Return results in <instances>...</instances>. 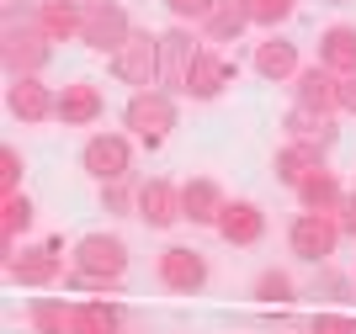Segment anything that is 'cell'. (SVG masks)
<instances>
[{"instance_id":"obj_1","label":"cell","mask_w":356,"mask_h":334,"mask_svg":"<svg viewBox=\"0 0 356 334\" xmlns=\"http://www.w3.org/2000/svg\"><path fill=\"white\" fill-rule=\"evenodd\" d=\"M70 260H74V271L64 281L70 292H112L128 276V244L118 233H80Z\"/></svg>"},{"instance_id":"obj_2","label":"cell","mask_w":356,"mask_h":334,"mask_svg":"<svg viewBox=\"0 0 356 334\" xmlns=\"http://www.w3.org/2000/svg\"><path fill=\"white\" fill-rule=\"evenodd\" d=\"M122 128L134 133L138 144L160 149L165 138H170V128H176V96L170 90H134L128 96V106H122Z\"/></svg>"},{"instance_id":"obj_3","label":"cell","mask_w":356,"mask_h":334,"mask_svg":"<svg viewBox=\"0 0 356 334\" xmlns=\"http://www.w3.org/2000/svg\"><path fill=\"white\" fill-rule=\"evenodd\" d=\"M106 69L118 74L122 85H134V90H154L160 85V32L134 27V37L106 58Z\"/></svg>"},{"instance_id":"obj_4","label":"cell","mask_w":356,"mask_h":334,"mask_svg":"<svg viewBox=\"0 0 356 334\" xmlns=\"http://www.w3.org/2000/svg\"><path fill=\"white\" fill-rule=\"evenodd\" d=\"M341 218L335 212H298L287 223V249H293L303 265H330V255L341 249Z\"/></svg>"},{"instance_id":"obj_5","label":"cell","mask_w":356,"mask_h":334,"mask_svg":"<svg viewBox=\"0 0 356 334\" xmlns=\"http://www.w3.org/2000/svg\"><path fill=\"white\" fill-rule=\"evenodd\" d=\"M48 58H54V37H48L38 22H22V27H0V64L11 80L22 74H43Z\"/></svg>"},{"instance_id":"obj_6","label":"cell","mask_w":356,"mask_h":334,"mask_svg":"<svg viewBox=\"0 0 356 334\" xmlns=\"http://www.w3.org/2000/svg\"><path fill=\"white\" fill-rule=\"evenodd\" d=\"M80 170H86L96 186L128 181V175H134V138H128V133H90L86 149H80Z\"/></svg>"},{"instance_id":"obj_7","label":"cell","mask_w":356,"mask_h":334,"mask_svg":"<svg viewBox=\"0 0 356 334\" xmlns=\"http://www.w3.org/2000/svg\"><path fill=\"white\" fill-rule=\"evenodd\" d=\"M154 276H160L165 292H176V297H197V292L208 287V255L192 244H165L160 260H154Z\"/></svg>"},{"instance_id":"obj_8","label":"cell","mask_w":356,"mask_h":334,"mask_svg":"<svg viewBox=\"0 0 356 334\" xmlns=\"http://www.w3.org/2000/svg\"><path fill=\"white\" fill-rule=\"evenodd\" d=\"M6 276H11L16 287H27V292L54 287V281L64 276V255H59V244L48 239V244H22V249H11V255H6Z\"/></svg>"},{"instance_id":"obj_9","label":"cell","mask_w":356,"mask_h":334,"mask_svg":"<svg viewBox=\"0 0 356 334\" xmlns=\"http://www.w3.org/2000/svg\"><path fill=\"white\" fill-rule=\"evenodd\" d=\"M197 53H202V43H197L186 27L160 32V90H170V96H186V90H192Z\"/></svg>"},{"instance_id":"obj_10","label":"cell","mask_w":356,"mask_h":334,"mask_svg":"<svg viewBox=\"0 0 356 334\" xmlns=\"http://www.w3.org/2000/svg\"><path fill=\"white\" fill-rule=\"evenodd\" d=\"M128 37H134V16H128L122 0H102V6H90V11H86V32H80V43H86L90 53L112 58Z\"/></svg>"},{"instance_id":"obj_11","label":"cell","mask_w":356,"mask_h":334,"mask_svg":"<svg viewBox=\"0 0 356 334\" xmlns=\"http://www.w3.org/2000/svg\"><path fill=\"white\" fill-rule=\"evenodd\" d=\"M6 112L22 128H38V122H48V117L59 112V90L43 85V74H22V80L6 85Z\"/></svg>"},{"instance_id":"obj_12","label":"cell","mask_w":356,"mask_h":334,"mask_svg":"<svg viewBox=\"0 0 356 334\" xmlns=\"http://www.w3.org/2000/svg\"><path fill=\"white\" fill-rule=\"evenodd\" d=\"M138 223H149V228H176L181 218V186L176 181H165V175H149V181H138Z\"/></svg>"},{"instance_id":"obj_13","label":"cell","mask_w":356,"mask_h":334,"mask_svg":"<svg viewBox=\"0 0 356 334\" xmlns=\"http://www.w3.org/2000/svg\"><path fill=\"white\" fill-rule=\"evenodd\" d=\"M106 112V96L96 80H70V85H59V112H54V122H64V128H90V122H102Z\"/></svg>"},{"instance_id":"obj_14","label":"cell","mask_w":356,"mask_h":334,"mask_svg":"<svg viewBox=\"0 0 356 334\" xmlns=\"http://www.w3.org/2000/svg\"><path fill=\"white\" fill-rule=\"evenodd\" d=\"M293 106H309V112L335 117V112H341V74H330L325 64L298 69V80H293Z\"/></svg>"},{"instance_id":"obj_15","label":"cell","mask_w":356,"mask_h":334,"mask_svg":"<svg viewBox=\"0 0 356 334\" xmlns=\"http://www.w3.org/2000/svg\"><path fill=\"white\" fill-rule=\"evenodd\" d=\"M218 239L234 249H255L261 239H266V212H261V202H229L218 212Z\"/></svg>"},{"instance_id":"obj_16","label":"cell","mask_w":356,"mask_h":334,"mask_svg":"<svg viewBox=\"0 0 356 334\" xmlns=\"http://www.w3.org/2000/svg\"><path fill=\"white\" fill-rule=\"evenodd\" d=\"M250 69L261 74V80H271V85H282V80H298V43L293 37H282V32H271L266 43H255L250 53Z\"/></svg>"},{"instance_id":"obj_17","label":"cell","mask_w":356,"mask_h":334,"mask_svg":"<svg viewBox=\"0 0 356 334\" xmlns=\"http://www.w3.org/2000/svg\"><path fill=\"white\" fill-rule=\"evenodd\" d=\"M250 0H213L208 16H202V37H208L213 48L218 43H239L245 32H250Z\"/></svg>"},{"instance_id":"obj_18","label":"cell","mask_w":356,"mask_h":334,"mask_svg":"<svg viewBox=\"0 0 356 334\" xmlns=\"http://www.w3.org/2000/svg\"><path fill=\"white\" fill-rule=\"evenodd\" d=\"M229 207L223 186L213 175H192V181H181V218L186 223H218V212Z\"/></svg>"},{"instance_id":"obj_19","label":"cell","mask_w":356,"mask_h":334,"mask_svg":"<svg viewBox=\"0 0 356 334\" xmlns=\"http://www.w3.org/2000/svg\"><path fill=\"white\" fill-rule=\"evenodd\" d=\"M325 154H330V149H314V144H287V149H277V160H271V175H277V181H282L287 191H298L303 181H309V175H319V170L330 165Z\"/></svg>"},{"instance_id":"obj_20","label":"cell","mask_w":356,"mask_h":334,"mask_svg":"<svg viewBox=\"0 0 356 334\" xmlns=\"http://www.w3.org/2000/svg\"><path fill=\"white\" fill-rule=\"evenodd\" d=\"M234 80V64L218 53L213 43H202V53H197V69H192V101H213V96H223V85Z\"/></svg>"},{"instance_id":"obj_21","label":"cell","mask_w":356,"mask_h":334,"mask_svg":"<svg viewBox=\"0 0 356 334\" xmlns=\"http://www.w3.org/2000/svg\"><path fill=\"white\" fill-rule=\"evenodd\" d=\"M319 64L330 74H356V27L351 22H335V27L319 32Z\"/></svg>"},{"instance_id":"obj_22","label":"cell","mask_w":356,"mask_h":334,"mask_svg":"<svg viewBox=\"0 0 356 334\" xmlns=\"http://www.w3.org/2000/svg\"><path fill=\"white\" fill-rule=\"evenodd\" d=\"M282 128H287V144H314V149L335 144V117L309 112V106H293V112L282 117Z\"/></svg>"},{"instance_id":"obj_23","label":"cell","mask_w":356,"mask_h":334,"mask_svg":"<svg viewBox=\"0 0 356 334\" xmlns=\"http://www.w3.org/2000/svg\"><path fill=\"white\" fill-rule=\"evenodd\" d=\"M341 202H346V186H341V175L330 170V165L298 186V207H303V212H335Z\"/></svg>"},{"instance_id":"obj_24","label":"cell","mask_w":356,"mask_h":334,"mask_svg":"<svg viewBox=\"0 0 356 334\" xmlns=\"http://www.w3.org/2000/svg\"><path fill=\"white\" fill-rule=\"evenodd\" d=\"M74 308L80 303H64V297H32L27 303V329L32 334H70L74 329Z\"/></svg>"},{"instance_id":"obj_25","label":"cell","mask_w":356,"mask_h":334,"mask_svg":"<svg viewBox=\"0 0 356 334\" xmlns=\"http://www.w3.org/2000/svg\"><path fill=\"white\" fill-rule=\"evenodd\" d=\"M38 27L54 37V43H74L86 32V11H74L64 0H38Z\"/></svg>"},{"instance_id":"obj_26","label":"cell","mask_w":356,"mask_h":334,"mask_svg":"<svg viewBox=\"0 0 356 334\" xmlns=\"http://www.w3.org/2000/svg\"><path fill=\"white\" fill-rule=\"evenodd\" d=\"M70 334H122V313L112 303H96V297H90V303L74 308V329Z\"/></svg>"},{"instance_id":"obj_27","label":"cell","mask_w":356,"mask_h":334,"mask_svg":"<svg viewBox=\"0 0 356 334\" xmlns=\"http://www.w3.org/2000/svg\"><path fill=\"white\" fill-rule=\"evenodd\" d=\"M32 212H38V207H32L27 191H16V197H0V239H6V244H16V239L32 228Z\"/></svg>"},{"instance_id":"obj_28","label":"cell","mask_w":356,"mask_h":334,"mask_svg":"<svg viewBox=\"0 0 356 334\" xmlns=\"http://www.w3.org/2000/svg\"><path fill=\"white\" fill-rule=\"evenodd\" d=\"M250 297H255V303H293V297H298V287H293V276H287V271H277V265H266V271L255 276Z\"/></svg>"},{"instance_id":"obj_29","label":"cell","mask_w":356,"mask_h":334,"mask_svg":"<svg viewBox=\"0 0 356 334\" xmlns=\"http://www.w3.org/2000/svg\"><path fill=\"white\" fill-rule=\"evenodd\" d=\"M102 212H112V218H134V212H138V186H128V181L102 186Z\"/></svg>"},{"instance_id":"obj_30","label":"cell","mask_w":356,"mask_h":334,"mask_svg":"<svg viewBox=\"0 0 356 334\" xmlns=\"http://www.w3.org/2000/svg\"><path fill=\"white\" fill-rule=\"evenodd\" d=\"M22 175H27V160L16 144H0V197H16L22 191Z\"/></svg>"},{"instance_id":"obj_31","label":"cell","mask_w":356,"mask_h":334,"mask_svg":"<svg viewBox=\"0 0 356 334\" xmlns=\"http://www.w3.org/2000/svg\"><path fill=\"white\" fill-rule=\"evenodd\" d=\"M293 11H298V0H250V22L266 32H277Z\"/></svg>"},{"instance_id":"obj_32","label":"cell","mask_w":356,"mask_h":334,"mask_svg":"<svg viewBox=\"0 0 356 334\" xmlns=\"http://www.w3.org/2000/svg\"><path fill=\"white\" fill-rule=\"evenodd\" d=\"M346 292H351V281H346L341 271L319 265V276H314V297H335V303H346Z\"/></svg>"},{"instance_id":"obj_33","label":"cell","mask_w":356,"mask_h":334,"mask_svg":"<svg viewBox=\"0 0 356 334\" xmlns=\"http://www.w3.org/2000/svg\"><path fill=\"white\" fill-rule=\"evenodd\" d=\"M208 6H213V0H165V11L176 16L181 27H192V22L202 27V16H208Z\"/></svg>"},{"instance_id":"obj_34","label":"cell","mask_w":356,"mask_h":334,"mask_svg":"<svg viewBox=\"0 0 356 334\" xmlns=\"http://www.w3.org/2000/svg\"><path fill=\"white\" fill-rule=\"evenodd\" d=\"M309 334H356V313H319Z\"/></svg>"},{"instance_id":"obj_35","label":"cell","mask_w":356,"mask_h":334,"mask_svg":"<svg viewBox=\"0 0 356 334\" xmlns=\"http://www.w3.org/2000/svg\"><path fill=\"white\" fill-rule=\"evenodd\" d=\"M335 218H341V233H346V239H356V191H346V202L335 207Z\"/></svg>"},{"instance_id":"obj_36","label":"cell","mask_w":356,"mask_h":334,"mask_svg":"<svg viewBox=\"0 0 356 334\" xmlns=\"http://www.w3.org/2000/svg\"><path fill=\"white\" fill-rule=\"evenodd\" d=\"M341 112L356 117V74H341Z\"/></svg>"},{"instance_id":"obj_37","label":"cell","mask_w":356,"mask_h":334,"mask_svg":"<svg viewBox=\"0 0 356 334\" xmlns=\"http://www.w3.org/2000/svg\"><path fill=\"white\" fill-rule=\"evenodd\" d=\"M64 6H74V11H90V6H102V0H64Z\"/></svg>"},{"instance_id":"obj_38","label":"cell","mask_w":356,"mask_h":334,"mask_svg":"<svg viewBox=\"0 0 356 334\" xmlns=\"http://www.w3.org/2000/svg\"><path fill=\"white\" fill-rule=\"evenodd\" d=\"M325 6H351V0H325Z\"/></svg>"},{"instance_id":"obj_39","label":"cell","mask_w":356,"mask_h":334,"mask_svg":"<svg viewBox=\"0 0 356 334\" xmlns=\"http://www.w3.org/2000/svg\"><path fill=\"white\" fill-rule=\"evenodd\" d=\"M27 334H32V329H27Z\"/></svg>"}]
</instances>
